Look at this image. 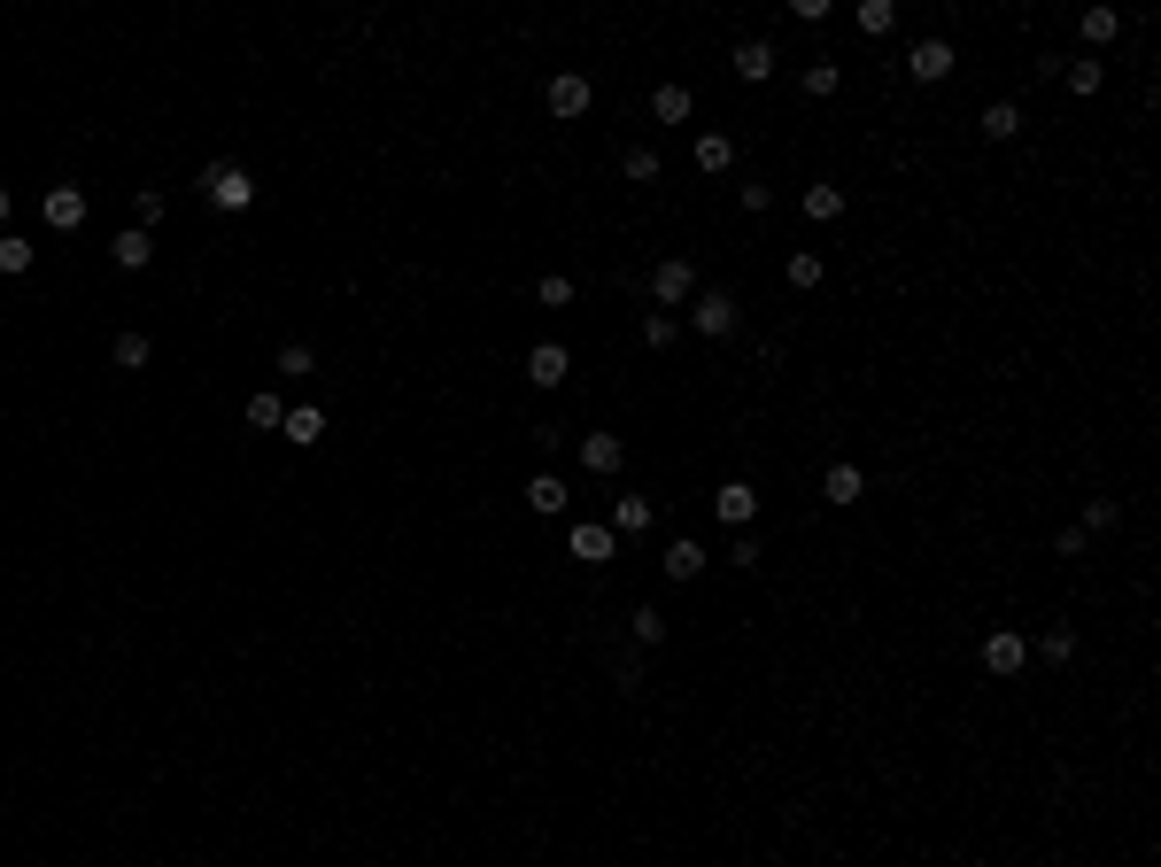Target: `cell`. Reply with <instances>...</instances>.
<instances>
[{
	"label": "cell",
	"mask_w": 1161,
	"mask_h": 867,
	"mask_svg": "<svg viewBox=\"0 0 1161 867\" xmlns=\"http://www.w3.org/2000/svg\"><path fill=\"white\" fill-rule=\"evenodd\" d=\"M202 194H210V210L240 217V210L256 202V179H248V163H210V170H202Z\"/></svg>",
	"instance_id": "1"
},
{
	"label": "cell",
	"mask_w": 1161,
	"mask_h": 867,
	"mask_svg": "<svg viewBox=\"0 0 1161 867\" xmlns=\"http://www.w3.org/2000/svg\"><path fill=\"white\" fill-rule=\"evenodd\" d=\"M712 519H721V527H736V535H751L759 488H751V480H721V488H712Z\"/></svg>",
	"instance_id": "2"
},
{
	"label": "cell",
	"mask_w": 1161,
	"mask_h": 867,
	"mask_svg": "<svg viewBox=\"0 0 1161 867\" xmlns=\"http://www.w3.org/2000/svg\"><path fill=\"white\" fill-rule=\"evenodd\" d=\"M689 325H697L704 341H728V333H736V302H728L721 287H697V295H689Z\"/></svg>",
	"instance_id": "3"
},
{
	"label": "cell",
	"mask_w": 1161,
	"mask_h": 867,
	"mask_svg": "<svg viewBox=\"0 0 1161 867\" xmlns=\"http://www.w3.org/2000/svg\"><path fill=\"white\" fill-rule=\"evenodd\" d=\"M952 70H960L952 39H914V47H907V78H922V85H945Z\"/></svg>",
	"instance_id": "4"
},
{
	"label": "cell",
	"mask_w": 1161,
	"mask_h": 867,
	"mask_svg": "<svg viewBox=\"0 0 1161 867\" xmlns=\"http://www.w3.org/2000/svg\"><path fill=\"white\" fill-rule=\"evenodd\" d=\"M697 295V264H689V256H666V264H651V302H689Z\"/></svg>",
	"instance_id": "5"
},
{
	"label": "cell",
	"mask_w": 1161,
	"mask_h": 867,
	"mask_svg": "<svg viewBox=\"0 0 1161 867\" xmlns=\"http://www.w3.org/2000/svg\"><path fill=\"white\" fill-rule=\"evenodd\" d=\"M975 658H984V674H1022V666H1030V636H1015V628H992Z\"/></svg>",
	"instance_id": "6"
},
{
	"label": "cell",
	"mask_w": 1161,
	"mask_h": 867,
	"mask_svg": "<svg viewBox=\"0 0 1161 867\" xmlns=\"http://www.w3.org/2000/svg\"><path fill=\"white\" fill-rule=\"evenodd\" d=\"M543 102H550V117H589V102H596V85H589L581 70H558Z\"/></svg>",
	"instance_id": "7"
},
{
	"label": "cell",
	"mask_w": 1161,
	"mask_h": 867,
	"mask_svg": "<svg viewBox=\"0 0 1161 867\" xmlns=\"http://www.w3.org/2000/svg\"><path fill=\"white\" fill-rule=\"evenodd\" d=\"M566 372H573L566 341H534V349H526V380L534 388H566Z\"/></svg>",
	"instance_id": "8"
},
{
	"label": "cell",
	"mask_w": 1161,
	"mask_h": 867,
	"mask_svg": "<svg viewBox=\"0 0 1161 867\" xmlns=\"http://www.w3.org/2000/svg\"><path fill=\"white\" fill-rule=\"evenodd\" d=\"M39 217H47L55 233H78V225H85V187H47V194H39Z\"/></svg>",
	"instance_id": "9"
},
{
	"label": "cell",
	"mask_w": 1161,
	"mask_h": 867,
	"mask_svg": "<svg viewBox=\"0 0 1161 867\" xmlns=\"http://www.w3.org/2000/svg\"><path fill=\"white\" fill-rule=\"evenodd\" d=\"M604 527H612L619 543H628V535H651V527H659V503H651V496H619Z\"/></svg>",
	"instance_id": "10"
},
{
	"label": "cell",
	"mask_w": 1161,
	"mask_h": 867,
	"mask_svg": "<svg viewBox=\"0 0 1161 867\" xmlns=\"http://www.w3.org/2000/svg\"><path fill=\"white\" fill-rule=\"evenodd\" d=\"M566 550H573V558H581V566H604V558H612V550H619V535H612V527H604V519H581V527H573V535H566Z\"/></svg>",
	"instance_id": "11"
},
{
	"label": "cell",
	"mask_w": 1161,
	"mask_h": 867,
	"mask_svg": "<svg viewBox=\"0 0 1161 867\" xmlns=\"http://www.w3.org/2000/svg\"><path fill=\"white\" fill-rule=\"evenodd\" d=\"M860 496H867V473H860L852 458H837V465L821 473V503H837V511H844V503H860Z\"/></svg>",
	"instance_id": "12"
},
{
	"label": "cell",
	"mask_w": 1161,
	"mask_h": 867,
	"mask_svg": "<svg viewBox=\"0 0 1161 867\" xmlns=\"http://www.w3.org/2000/svg\"><path fill=\"white\" fill-rule=\"evenodd\" d=\"M659 573H666V581H697V573H704V543H697V535H674V543L659 550Z\"/></svg>",
	"instance_id": "13"
},
{
	"label": "cell",
	"mask_w": 1161,
	"mask_h": 867,
	"mask_svg": "<svg viewBox=\"0 0 1161 867\" xmlns=\"http://www.w3.org/2000/svg\"><path fill=\"white\" fill-rule=\"evenodd\" d=\"M619 458H628V442H619V434H581V465H589V473H604V480H612V473H619Z\"/></svg>",
	"instance_id": "14"
},
{
	"label": "cell",
	"mask_w": 1161,
	"mask_h": 867,
	"mask_svg": "<svg viewBox=\"0 0 1161 867\" xmlns=\"http://www.w3.org/2000/svg\"><path fill=\"white\" fill-rule=\"evenodd\" d=\"M566 503H573V488H566L558 473H534V480H526V511H543V519H558Z\"/></svg>",
	"instance_id": "15"
},
{
	"label": "cell",
	"mask_w": 1161,
	"mask_h": 867,
	"mask_svg": "<svg viewBox=\"0 0 1161 867\" xmlns=\"http://www.w3.org/2000/svg\"><path fill=\"white\" fill-rule=\"evenodd\" d=\"M109 256H117V272H147V264H155V240L132 225V233H117V240H109Z\"/></svg>",
	"instance_id": "16"
},
{
	"label": "cell",
	"mask_w": 1161,
	"mask_h": 867,
	"mask_svg": "<svg viewBox=\"0 0 1161 867\" xmlns=\"http://www.w3.org/2000/svg\"><path fill=\"white\" fill-rule=\"evenodd\" d=\"M736 70H744V85H767V78H774V47H767V39H744V47H736Z\"/></svg>",
	"instance_id": "17"
},
{
	"label": "cell",
	"mask_w": 1161,
	"mask_h": 867,
	"mask_svg": "<svg viewBox=\"0 0 1161 867\" xmlns=\"http://www.w3.org/2000/svg\"><path fill=\"white\" fill-rule=\"evenodd\" d=\"M689 109H697L689 85H659V94H651V117H659V124H689Z\"/></svg>",
	"instance_id": "18"
},
{
	"label": "cell",
	"mask_w": 1161,
	"mask_h": 867,
	"mask_svg": "<svg viewBox=\"0 0 1161 867\" xmlns=\"http://www.w3.org/2000/svg\"><path fill=\"white\" fill-rule=\"evenodd\" d=\"M280 434H287L295 450H310L318 434H325V411H318V403H303V411H287V426H280Z\"/></svg>",
	"instance_id": "19"
},
{
	"label": "cell",
	"mask_w": 1161,
	"mask_h": 867,
	"mask_svg": "<svg viewBox=\"0 0 1161 867\" xmlns=\"http://www.w3.org/2000/svg\"><path fill=\"white\" fill-rule=\"evenodd\" d=\"M852 24H860L867 39H882V32H899V9H890V0H860V9H852Z\"/></svg>",
	"instance_id": "20"
},
{
	"label": "cell",
	"mask_w": 1161,
	"mask_h": 867,
	"mask_svg": "<svg viewBox=\"0 0 1161 867\" xmlns=\"http://www.w3.org/2000/svg\"><path fill=\"white\" fill-rule=\"evenodd\" d=\"M628 628H636V643H643V651H659V643H666V613H659V604H636Z\"/></svg>",
	"instance_id": "21"
},
{
	"label": "cell",
	"mask_w": 1161,
	"mask_h": 867,
	"mask_svg": "<svg viewBox=\"0 0 1161 867\" xmlns=\"http://www.w3.org/2000/svg\"><path fill=\"white\" fill-rule=\"evenodd\" d=\"M1061 78H1068V94H1100L1107 85V70L1092 62V55H1077V62H1061Z\"/></svg>",
	"instance_id": "22"
},
{
	"label": "cell",
	"mask_w": 1161,
	"mask_h": 867,
	"mask_svg": "<svg viewBox=\"0 0 1161 867\" xmlns=\"http://www.w3.org/2000/svg\"><path fill=\"white\" fill-rule=\"evenodd\" d=\"M806 217H814V225H837V217H844V187H806Z\"/></svg>",
	"instance_id": "23"
},
{
	"label": "cell",
	"mask_w": 1161,
	"mask_h": 867,
	"mask_svg": "<svg viewBox=\"0 0 1161 867\" xmlns=\"http://www.w3.org/2000/svg\"><path fill=\"white\" fill-rule=\"evenodd\" d=\"M1038 658H1045V666H1068V658H1077V628H1045V636H1038Z\"/></svg>",
	"instance_id": "24"
},
{
	"label": "cell",
	"mask_w": 1161,
	"mask_h": 867,
	"mask_svg": "<svg viewBox=\"0 0 1161 867\" xmlns=\"http://www.w3.org/2000/svg\"><path fill=\"white\" fill-rule=\"evenodd\" d=\"M782 280H790L797 295H806V287H821V256H814V248H797L790 264H782Z\"/></svg>",
	"instance_id": "25"
},
{
	"label": "cell",
	"mask_w": 1161,
	"mask_h": 867,
	"mask_svg": "<svg viewBox=\"0 0 1161 867\" xmlns=\"http://www.w3.org/2000/svg\"><path fill=\"white\" fill-rule=\"evenodd\" d=\"M984 132H992V140H1015V132H1022V102H992V109H984Z\"/></svg>",
	"instance_id": "26"
},
{
	"label": "cell",
	"mask_w": 1161,
	"mask_h": 867,
	"mask_svg": "<svg viewBox=\"0 0 1161 867\" xmlns=\"http://www.w3.org/2000/svg\"><path fill=\"white\" fill-rule=\"evenodd\" d=\"M109 357H117L125 372H140V365L155 357V341H147V333H117V349H109Z\"/></svg>",
	"instance_id": "27"
},
{
	"label": "cell",
	"mask_w": 1161,
	"mask_h": 867,
	"mask_svg": "<svg viewBox=\"0 0 1161 867\" xmlns=\"http://www.w3.org/2000/svg\"><path fill=\"white\" fill-rule=\"evenodd\" d=\"M619 170H628L636 187H651V179H659V147H628V155H619Z\"/></svg>",
	"instance_id": "28"
},
{
	"label": "cell",
	"mask_w": 1161,
	"mask_h": 867,
	"mask_svg": "<svg viewBox=\"0 0 1161 867\" xmlns=\"http://www.w3.org/2000/svg\"><path fill=\"white\" fill-rule=\"evenodd\" d=\"M728 163H736V147H728L721 132H704V140H697V170H728Z\"/></svg>",
	"instance_id": "29"
},
{
	"label": "cell",
	"mask_w": 1161,
	"mask_h": 867,
	"mask_svg": "<svg viewBox=\"0 0 1161 867\" xmlns=\"http://www.w3.org/2000/svg\"><path fill=\"white\" fill-rule=\"evenodd\" d=\"M248 426H287V403L263 388V395H248Z\"/></svg>",
	"instance_id": "30"
},
{
	"label": "cell",
	"mask_w": 1161,
	"mask_h": 867,
	"mask_svg": "<svg viewBox=\"0 0 1161 867\" xmlns=\"http://www.w3.org/2000/svg\"><path fill=\"white\" fill-rule=\"evenodd\" d=\"M837 85H844V70H837V62H806V94H814V102H829Z\"/></svg>",
	"instance_id": "31"
},
{
	"label": "cell",
	"mask_w": 1161,
	"mask_h": 867,
	"mask_svg": "<svg viewBox=\"0 0 1161 867\" xmlns=\"http://www.w3.org/2000/svg\"><path fill=\"white\" fill-rule=\"evenodd\" d=\"M0 272H32V240H16V233H0Z\"/></svg>",
	"instance_id": "32"
},
{
	"label": "cell",
	"mask_w": 1161,
	"mask_h": 867,
	"mask_svg": "<svg viewBox=\"0 0 1161 867\" xmlns=\"http://www.w3.org/2000/svg\"><path fill=\"white\" fill-rule=\"evenodd\" d=\"M1115 32H1123V16H1115V9H1085V39H1092V47H1107Z\"/></svg>",
	"instance_id": "33"
},
{
	"label": "cell",
	"mask_w": 1161,
	"mask_h": 867,
	"mask_svg": "<svg viewBox=\"0 0 1161 867\" xmlns=\"http://www.w3.org/2000/svg\"><path fill=\"white\" fill-rule=\"evenodd\" d=\"M1115 519H1123V503H1115V496H1092V503H1085V535L1115 527Z\"/></svg>",
	"instance_id": "34"
},
{
	"label": "cell",
	"mask_w": 1161,
	"mask_h": 867,
	"mask_svg": "<svg viewBox=\"0 0 1161 867\" xmlns=\"http://www.w3.org/2000/svg\"><path fill=\"white\" fill-rule=\"evenodd\" d=\"M534 302H550V310H566V302H573V280H566V272H550V280H534Z\"/></svg>",
	"instance_id": "35"
},
{
	"label": "cell",
	"mask_w": 1161,
	"mask_h": 867,
	"mask_svg": "<svg viewBox=\"0 0 1161 867\" xmlns=\"http://www.w3.org/2000/svg\"><path fill=\"white\" fill-rule=\"evenodd\" d=\"M674 333H682L674 310H651V318H643V341H651V349H674Z\"/></svg>",
	"instance_id": "36"
},
{
	"label": "cell",
	"mask_w": 1161,
	"mask_h": 867,
	"mask_svg": "<svg viewBox=\"0 0 1161 867\" xmlns=\"http://www.w3.org/2000/svg\"><path fill=\"white\" fill-rule=\"evenodd\" d=\"M310 365H318V357L303 349V341H287V349H280V380H310Z\"/></svg>",
	"instance_id": "37"
},
{
	"label": "cell",
	"mask_w": 1161,
	"mask_h": 867,
	"mask_svg": "<svg viewBox=\"0 0 1161 867\" xmlns=\"http://www.w3.org/2000/svg\"><path fill=\"white\" fill-rule=\"evenodd\" d=\"M612 681H619V689H643V651H619V658H612Z\"/></svg>",
	"instance_id": "38"
},
{
	"label": "cell",
	"mask_w": 1161,
	"mask_h": 867,
	"mask_svg": "<svg viewBox=\"0 0 1161 867\" xmlns=\"http://www.w3.org/2000/svg\"><path fill=\"white\" fill-rule=\"evenodd\" d=\"M132 210H140V233H147V225H155V217H163V210H170V202H163V194H155V187H140V202H132Z\"/></svg>",
	"instance_id": "39"
},
{
	"label": "cell",
	"mask_w": 1161,
	"mask_h": 867,
	"mask_svg": "<svg viewBox=\"0 0 1161 867\" xmlns=\"http://www.w3.org/2000/svg\"><path fill=\"white\" fill-rule=\"evenodd\" d=\"M728 558H736V566H744V573H751V566H759V558H767V550H759V535H736V550H728Z\"/></svg>",
	"instance_id": "40"
},
{
	"label": "cell",
	"mask_w": 1161,
	"mask_h": 867,
	"mask_svg": "<svg viewBox=\"0 0 1161 867\" xmlns=\"http://www.w3.org/2000/svg\"><path fill=\"white\" fill-rule=\"evenodd\" d=\"M9 210H16V194H9V187H0V225H9Z\"/></svg>",
	"instance_id": "41"
}]
</instances>
